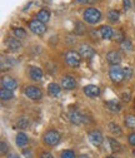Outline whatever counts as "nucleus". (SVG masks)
<instances>
[{"instance_id": "1", "label": "nucleus", "mask_w": 135, "mask_h": 158, "mask_svg": "<svg viewBox=\"0 0 135 158\" xmlns=\"http://www.w3.org/2000/svg\"><path fill=\"white\" fill-rule=\"evenodd\" d=\"M83 18L84 20L88 23V24H96L100 22L101 19V11L99 9H96L94 6H90V8H86L83 13Z\"/></svg>"}, {"instance_id": "2", "label": "nucleus", "mask_w": 135, "mask_h": 158, "mask_svg": "<svg viewBox=\"0 0 135 158\" xmlns=\"http://www.w3.org/2000/svg\"><path fill=\"white\" fill-rule=\"evenodd\" d=\"M43 141L48 146H51V147L53 146H56L58 143L60 142V133L58 132V131H55V129H50L46 133H44Z\"/></svg>"}, {"instance_id": "3", "label": "nucleus", "mask_w": 135, "mask_h": 158, "mask_svg": "<svg viewBox=\"0 0 135 158\" xmlns=\"http://www.w3.org/2000/svg\"><path fill=\"white\" fill-rule=\"evenodd\" d=\"M65 63L69 65V67H71V68H76V67H79L80 65V63H81V55L79 54V53H76V52H73V50H70V52H68L66 54H65Z\"/></svg>"}, {"instance_id": "4", "label": "nucleus", "mask_w": 135, "mask_h": 158, "mask_svg": "<svg viewBox=\"0 0 135 158\" xmlns=\"http://www.w3.org/2000/svg\"><path fill=\"white\" fill-rule=\"evenodd\" d=\"M109 77L114 83H120L124 79V69H121L119 67V64L111 65L110 69H109Z\"/></svg>"}, {"instance_id": "5", "label": "nucleus", "mask_w": 135, "mask_h": 158, "mask_svg": "<svg viewBox=\"0 0 135 158\" xmlns=\"http://www.w3.org/2000/svg\"><path fill=\"white\" fill-rule=\"evenodd\" d=\"M29 29L36 34V35H43L45 31H46V27H45V23L40 22V20H36V19H34V20H30L29 23Z\"/></svg>"}, {"instance_id": "6", "label": "nucleus", "mask_w": 135, "mask_h": 158, "mask_svg": "<svg viewBox=\"0 0 135 158\" xmlns=\"http://www.w3.org/2000/svg\"><path fill=\"white\" fill-rule=\"evenodd\" d=\"M24 93H25V95H26L28 98H30V99H33V101H38V99H40V98L43 97L42 90L38 88V87H35V85H29V87H26V88L24 89Z\"/></svg>"}, {"instance_id": "7", "label": "nucleus", "mask_w": 135, "mask_h": 158, "mask_svg": "<svg viewBox=\"0 0 135 158\" xmlns=\"http://www.w3.org/2000/svg\"><path fill=\"white\" fill-rule=\"evenodd\" d=\"M69 119H70V122L73 123V124H76V126H79V124H81V123H84V121H85V115L80 112V110H71L70 113H69Z\"/></svg>"}, {"instance_id": "8", "label": "nucleus", "mask_w": 135, "mask_h": 158, "mask_svg": "<svg viewBox=\"0 0 135 158\" xmlns=\"http://www.w3.org/2000/svg\"><path fill=\"white\" fill-rule=\"evenodd\" d=\"M103 139H104L103 134L98 129H94V131H91L89 133V141H90V143L94 144V146H96V147H99L103 143Z\"/></svg>"}, {"instance_id": "9", "label": "nucleus", "mask_w": 135, "mask_h": 158, "mask_svg": "<svg viewBox=\"0 0 135 158\" xmlns=\"http://www.w3.org/2000/svg\"><path fill=\"white\" fill-rule=\"evenodd\" d=\"M62 87L66 90H71L76 88V81L71 75H64L62 77Z\"/></svg>"}, {"instance_id": "10", "label": "nucleus", "mask_w": 135, "mask_h": 158, "mask_svg": "<svg viewBox=\"0 0 135 158\" xmlns=\"http://www.w3.org/2000/svg\"><path fill=\"white\" fill-rule=\"evenodd\" d=\"M106 60L109 64L111 65H117L121 62V55L118 50H110L108 54H106Z\"/></svg>"}, {"instance_id": "11", "label": "nucleus", "mask_w": 135, "mask_h": 158, "mask_svg": "<svg viewBox=\"0 0 135 158\" xmlns=\"http://www.w3.org/2000/svg\"><path fill=\"white\" fill-rule=\"evenodd\" d=\"M78 53H79L83 58H85V59H90V58H93L94 54H95L94 49H93L89 44H81V45L79 47Z\"/></svg>"}, {"instance_id": "12", "label": "nucleus", "mask_w": 135, "mask_h": 158, "mask_svg": "<svg viewBox=\"0 0 135 158\" xmlns=\"http://www.w3.org/2000/svg\"><path fill=\"white\" fill-rule=\"evenodd\" d=\"M2 87L10 89V90H14L18 88V82H16V79H14L11 77H3L2 78Z\"/></svg>"}, {"instance_id": "13", "label": "nucleus", "mask_w": 135, "mask_h": 158, "mask_svg": "<svg viewBox=\"0 0 135 158\" xmlns=\"http://www.w3.org/2000/svg\"><path fill=\"white\" fill-rule=\"evenodd\" d=\"M6 47L11 52H18L22 48V43H20V40H18L16 36H9L6 39Z\"/></svg>"}, {"instance_id": "14", "label": "nucleus", "mask_w": 135, "mask_h": 158, "mask_svg": "<svg viewBox=\"0 0 135 158\" xmlns=\"http://www.w3.org/2000/svg\"><path fill=\"white\" fill-rule=\"evenodd\" d=\"M84 94L86 97H90V98H96V97H99L100 95V89L99 87H96L94 84H89L86 87H84Z\"/></svg>"}, {"instance_id": "15", "label": "nucleus", "mask_w": 135, "mask_h": 158, "mask_svg": "<svg viewBox=\"0 0 135 158\" xmlns=\"http://www.w3.org/2000/svg\"><path fill=\"white\" fill-rule=\"evenodd\" d=\"M99 31H100V35L103 39H105V40H110V39H113V35H114V30L109 25H101L99 28Z\"/></svg>"}, {"instance_id": "16", "label": "nucleus", "mask_w": 135, "mask_h": 158, "mask_svg": "<svg viewBox=\"0 0 135 158\" xmlns=\"http://www.w3.org/2000/svg\"><path fill=\"white\" fill-rule=\"evenodd\" d=\"M29 75L33 81H40L43 78V70L38 67H31L30 70H29Z\"/></svg>"}, {"instance_id": "17", "label": "nucleus", "mask_w": 135, "mask_h": 158, "mask_svg": "<svg viewBox=\"0 0 135 158\" xmlns=\"http://www.w3.org/2000/svg\"><path fill=\"white\" fill-rule=\"evenodd\" d=\"M15 142H16V146H19V147H24V146L28 144L29 138H28V135H26L25 133L20 132V133H18V134H16V137H15Z\"/></svg>"}, {"instance_id": "18", "label": "nucleus", "mask_w": 135, "mask_h": 158, "mask_svg": "<svg viewBox=\"0 0 135 158\" xmlns=\"http://www.w3.org/2000/svg\"><path fill=\"white\" fill-rule=\"evenodd\" d=\"M105 106H106V108H108L110 112H113V113H119V112L121 110V106H120V103H119L118 101H114V99L106 102Z\"/></svg>"}, {"instance_id": "19", "label": "nucleus", "mask_w": 135, "mask_h": 158, "mask_svg": "<svg viewBox=\"0 0 135 158\" xmlns=\"http://www.w3.org/2000/svg\"><path fill=\"white\" fill-rule=\"evenodd\" d=\"M60 92H62V88H60L59 84L50 83V84L48 85V93H49L50 97H58V95L60 94Z\"/></svg>"}, {"instance_id": "20", "label": "nucleus", "mask_w": 135, "mask_h": 158, "mask_svg": "<svg viewBox=\"0 0 135 158\" xmlns=\"http://www.w3.org/2000/svg\"><path fill=\"white\" fill-rule=\"evenodd\" d=\"M36 19L43 22V23H48L49 19H50V11L48 9H42L39 13L36 14Z\"/></svg>"}, {"instance_id": "21", "label": "nucleus", "mask_w": 135, "mask_h": 158, "mask_svg": "<svg viewBox=\"0 0 135 158\" xmlns=\"http://www.w3.org/2000/svg\"><path fill=\"white\" fill-rule=\"evenodd\" d=\"M108 141H109V144H110V148L114 153H119L123 151V146L117 141V139H114V138H108Z\"/></svg>"}, {"instance_id": "22", "label": "nucleus", "mask_w": 135, "mask_h": 158, "mask_svg": "<svg viewBox=\"0 0 135 158\" xmlns=\"http://www.w3.org/2000/svg\"><path fill=\"white\" fill-rule=\"evenodd\" d=\"M106 16H108V20L110 23H118L119 22V18H120V13L118 10L111 9V10L108 11V15Z\"/></svg>"}, {"instance_id": "23", "label": "nucleus", "mask_w": 135, "mask_h": 158, "mask_svg": "<svg viewBox=\"0 0 135 158\" xmlns=\"http://www.w3.org/2000/svg\"><path fill=\"white\" fill-rule=\"evenodd\" d=\"M16 127L20 128V129H25L29 127V118L28 117H19L18 121H16Z\"/></svg>"}, {"instance_id": "24", "label": "nucleus", "mask_w": 135, "mask_h": 158, "mask_svg": "<svg viewBox=\"0 0 135 158\" xmlns=\"http://www.w3.org/2000/svg\"><path fill=\"white\" fill-rule=\"evenodd\" d=\"M0 98H2V101H9V99H11V98H14L13 90L2 87V90H0Z\"/></svg>"}, {"instance_id": "25", "label": "nucleus", "mask_w": 135, "mask_h": 158, "mask_svg": "<svg viewBox=\"0 0 135 158\" xmlns=\"http://www.w3.org/2000/svg\"><path fill=\"white\" fill-rule=\"evenodd\" d=\"M109 131L114 134V135H117V137H119V135H121L123 134V131H121V128H120V126H118L117 123H109Z\"/></svg>"}, {"instance_id": "26", "label": "nucleus", "mask_w": 135, "mask_h": 158, "mask_svg": "<svg viewBox=\"0 0 135 158\" xmlns=\"http://www.w3.org/2000/svg\"><path fill=\"white\" fill-rule=\"evenodd\" d=\"M124 122H125V126H126L128 128L134 129V128H135V115H133V114H128V115H125Z\"/></svg>"}, {"instance_id": "27", "label": "nucleus", "mask_w": 135, "mask_h": 158, "mask_svg": "<svg viewBox=\"0 0 135 158\" xmlns=\"http://www.w3.org/2000/svg\"><path fill=\"white\" fill-rule=\"evenodd\" d=\"M85 31H86V28H85V25L83 23H80V22L75 23V30H74V33L76 35H84Z\"/></svg>"}, {"instance_id": "28", "label": "nucleus", "mask_w": 135, "mask_h": 158, "mask_svg": "<svg viewBox=\"0 0 135 158\" xmlns=\"http://www.w3.org/2000/svg\"><path fill=\"white\" fill-rule=\"evenodd\" d=\"M13 33H14V36H16L18 39H23L26 36V30L23 28H14Z\"/></svg>"}, {"instance_id": "29", "label": "nucleus", "mask_w": 135, "mask_h": 158, "mask_svg": "<svg viewBox=\"0 0 135 158\" xmlns=\"http://www.w3.org/2000/svg\"><path fill=\"white\" fill-rule=\"evenodd\" d=\"M120 47H121V49L125 50V52L133 50V44H131V42L129 40V39H124V40L120 43Z\"/></svg>"}, {"instance_id": "30", "label": "nucleus", "mask_w": 135, "mask_h": 158, "mask_svg": "<svg viewBox=\"0 0 135 158\" xmlns=\"http://www.w3.org/2000/svg\"><path fill=\"white\" fill-rule=\"evenodd\" d=\"M113 39H115V40H117V42H120V43H121L125 38H124V34H123V31H121V30H117V31L114 30Z\"/></svg>"}, {"instance_id": "31", "label": "nucleus", "mask_w": 135, "mask_h": 158, "mask_svg": "<svg viewBox=\"0 0 135 158\" xmlns=\"http://www.w3.org/2000/svg\"><path fill=\"white\" fill-rule=\"evenodd\" d=\"M60 158H76V157H75V153H74L73 151H70V149H65V151L62 152Z\"/></svg>"}, {"instance_id": "32", "label": "nucleus", "mask_w": 135, "mask_h": 158, "mask_svg": "<svg viewBox=\"0 0 135 158\" xmlns=\"http://www.w3.org/2000/svg\"><path fill=\"white\" fill-rule=\"evenodd\" d=\"M14 59H11V58H6V68H9V67H11L13 64H14ZM2 70L4 72L5 70V59L3 58V60H2Z\"/></svg>"}, {"instance_id": "33", "label": "nucleus", "mask_w": 135, "mask_h": 158, "mask_svg": "<svg viewBox=\"0 0 135 158\" xmlns=\"http://www.w3.org/2000/svg\"><path fill=\"white\" fill-rule=\"evenodd\" d=\"M133 77V69L131 68H124V78L130 79Z\"/></svg>"}, {"instance_id": "34", "label": "nucleus", "mask_w": 135, "mask_h": 158, "mask_svg": "<svg viewBox=\"0 0 135 158\" xmlns=\"http://www.w3.org/2000/svg\"><path fill=\"white\" fill-rule=\"evenodd\" d=\"M128 141H129V144L135 147V133H130L129 137H128Z\"/></svg>"}, {"instance_id": "35", "label": "nucleus", "mask_w": 135, "mask_h": 158, "mask_svg": "<svg viewBox=\"0 0 135 158\" xmlns=\"http://www.w3.org/2000/svg\"><path fill=\"white\" fill-rule=\"evenodd\" d=\"M0 152H2V154H5L8 152V146L5 142H2L0 143Z\"/></svg>"}, {"instance_id": "36", "label": "nucleus", "mask_w": 135, "mask_h": 158, "mask_svg": "<svg viewBox=\"0 0 135 158\" xmlns=\"http://www.w3.org/2000/svg\"><path fill=\"white\" fill-rule=\"evenodd\" d=\"M23 154H24L26 158H33V151H31V149H24V151H23Z\"/></svg>"}, {"instance_id": "37", "label": "nucleus", "mask_w": 135, "mask_h": 158, "mask_svg": "<svg viewBox=\"0 0 135 158\" xmlns=\"http://www.w3.org/2000/svg\"><path fill=\"white\" fill-rule=\"evenodd\" d=\"M123 5L126 10H129L131 8V3H130V0H123Z\"/></svg>"}, {"instance_id": "38", "label": "nucleus", "mask_w": 135, "mask_h": 158, "mask_svg": "<svg viewBox=\"0 0 135 158\" xmlns=\"http://www.w3.org/2000/svg\"><path fill=\"white\" fill-rule=\"evenodd\" d=\"M79 4H93V3H95L96 0H76Z\"/></svg>"}, {"instance_id": "39", "label": "nucleus", "mask_w": 135, "mask_h": 158, "mask_svg": "<svg viewBox=\"0 0 135 158\" xmlns=\"http://www.w3.org/2000/svg\"><path fill=\"white\" fill-rule=\"evenodd\" d=\"M40 158H54L49 152H43L42 154H40Z\"/></svg>"}, {"instance_id": "40", "label": "nucleus", "mask_w": 135, "mask_h": 158, "mask_svg": "<svg viewBox=\"0 0 135 158\" xmlns=\"http://www.w3.org/2000/svg\"><path fill=\"white\" fill-rule=\"evenodd\" d=\"M121 98H123V101H124V102H129V101H130V93H128V94L124 93V94L121 95Z\"/></svg>"}, {"instance_id": "41", "label": "nucleus", "mask_w": 135, "mask_h": 158, "mask_svg": "<svg viewBox=\"0 0 135 158\" xmlns=\"http://www.w3.org/2000/svg\"><path fill=\"white\" fill-rule=\"evenodd\" d=\"M66 39H68V40H65V42H66L68 44H74V38H73V36H68Z\"/></svg>"}, {"instance_id": "42", "label": "nucleus", "mask_w": 135, "mask_h": 158, "mask_svg": "<svg viewBox=\"0 0 135 158\" xmlns=\"http://www.w3.org/2000/svg\"><path fill=\"white\" fill-rule=\"evenodd\" d=\"M8 158H20L16 153H9V156H8Z\"/></svg>"}, {"instance_id": "43", "label": "nucleus", "mask_w": 135, "mask_h": 158, "mask_svg": "<svg viewBox=\"0 0 135 158\" xmlns=\"http://www.w3.org/2000/svg\"><path fill=\"white\" fill-rule=\"evenodd\" d=\"M78 158H89V157H88L86 154H81V156H79Z\"/></svg>"}, {"instance_id": "44", "label": "nucleus", "mask_w": 135, "mask_h": 158, "mask_svg": "<svg viewBox=\"0 0 135 158\" xmlns=\"http://www.w3.org/2000/svg\"><path fill=\"white\" fill-rule=\"evenodd\" d=\"M105 158H114V157H111V156H108V157H105Z\"/></svg>"}, {"instance_id": "45", "label": "nucleus", "mask_w": 135, "mask_h": 158, "mask_svg": "<svg viewBox=\"0 0 135 158\" xmlns=\"http://www.w3.org/2000/svg\"><path fill=\"white\" fill-rule=\"evenodd\" d=\"M133 154H134V157H135V151H133Z\"/></svg>"}, {"instance_id": "46", "label": "nucleus", "mask_w": 135, "mask_h": 158, "mask_svg": "<svg viewBox=\"0 0 135 158\" xmlns=\"http://www.w3.org/2000/svg\"><path fill=\"white\" fill-rule=\"evenodd\" d=\"M134 9H135V3H134Z\"/></svg>"}]
</instances>
